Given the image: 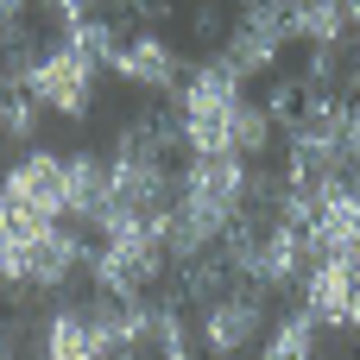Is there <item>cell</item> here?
Wrapping results in <instances>:
<instances>
[{"mask_svg": "<svg viewBox=\"0 0 360 360\" xmlns=\"http://www.w3.org/2000/svg\"><path fill=\"white\" fill-rule=\"evenodd\" d=\"M247 101V76H234L221 57L184 70V82L171 89V114L190 152H234V120Z\"/></svg>", "mask_w": 360, "mask_h": 360, "instance_id": "1", "label": "cell"}, {"mask_svg": "<svg viewBox=\"0 0 360 360\" xmlns=\"http://www.w3.org/2000/svg\"><path fill=\"white\" fill-rule=\"evenodd\" d=\"M165 259H171L165 253V215H152V221L101 234V247L89 253V272H95L101 297H146L152 278L165 272Z\"/></svg>", "mask_w": 360, "mask_h": 360, "instance_id": "2", "label": "cell"}, {"mask_svg": "<svg viewBox=\"0 0 360 360\" xmlns=\"http://www.w3.org/2000/svg\"><path fill=\"white\" fill-rule=\"evenodd\" d=\"M19 89H25L44 114H57V120H82V114H95L101 63H95L89 51H76L70 38H57V44H44V51L32 57V70L19 76Z\"/></svg>", "mask_w": 360, "mask_h": 360, "instance_id": "3", "label": "cell"}, {"mask_svg": "<svg viewBox=\"0 0 360 360\" xmlns=\"http://www.w3.org/2000/svg\"><path fill=\"white\" fill-rule=\"evenodd\" d=\"M291 38H297V0H247L240 19H234V32H221V51L215 57L234 76H259V70L278 63V51Z\"/></svg>", "mask_w": 360, "mask_h": 360, "instance_id": "4", "label": "cell"}, {"mask_svg": "<svg viewBox=\"0 0 360 360\" xmlns=\"http://www.w3.org/2000/svg\"><path fill=\"white\" fill-rule=\"evenodd\" d=\"M304 310L316 316V329H348L360 335V253H323L304 272Z\"/></svg>", "mask_w": 360, "mask_h": 360, "instance_id": "5", "label": "cell"}, {"mask_svg": "<svg viewBox=\"0 0 360 360\" xmlns=\"http://www.w3.org/2000/svg\"><path fill=\"white\" fill-rule=\"evenodd\" d=\"M266 323H272V316H266V291H259V285H240V291H221V297L202 304V316H196V342H202L215 360H234L240 348L259 342Z\"/></svg>", "mask_w": 360, "mask_h": 360, "instance_id": "6", "label": "cell"}, {"mask_svg": "<svg viewBox=\"0 0 360 360\" xmlns=\"http://www.w3.org/2000/svg\"><path fill=\"white\" fill-rule=\"evenodd\" d=\"M0 184H6L13 215H25V221H57V215H70V196H63V158L44 152V146L19 152V158L0 171Z\"/></svg>", "mask_w": 360, "mask_h": 360, "instance_id": "7", "label": "cell"}, {"mask_svg": "<svg viewBox=\"0 0 360 360\" xmlns=\"http://www.w3.org/2000/svg\"><path fill=\"white\" fill-rule=\"evenodd\" d=\"M310 259L323 253H360V177L335 171L316 177V215H310Z\"/></svg>", "mask_w": 360, "mask_h": 360, "instance_id": "8", "label": "cell"}, {"mask_svg": "<svg viewBox=\"0 0 360 360\" xmlns=\"http://www.w3.org/2000/svg\"><path fill=\"white\" fill-rule=\"evenodd\" d=\"M108 70H114L127 89H139V95H171V89L184 82V57H177V44H171L165 32H133V38H114Z\"/></svg>", "mask_w": 360, "mask_h": 360, "instance_id": "9", "label": "cell"}, {"mask_svg": "<svg viewBox=\"0 0 360 360\" xmlns=\"http://www.w3.org/2000/svg\"><path fill=\"white\" fill-rule=\"evenodd\" d=\"M304 272H310V240H304V228H291V221H259V247H253L247 285H259V291H297Z\"/></svg>", "mask_w": 360, "mask_h": 360, "instance_id": "10", "label": "cell"}, {"mask_svg": "<svg viewBox=\"0 0 360 360\" xmlns=\"http://www.w3.org/2000/svg\"><path fill=\"white\" fill-rule=\"evenodd\" d=\"M114 354L120 348H114L95 304H63L38 335V360H114Z\"/></svg>", "mask_w": 360, "mask_h": 360, "instance_id": "11", "label": "cell"}, {"mask_svg": "<svg viewBox=\"0 0 360 360\" xmlns=\"http://www.w3.org/2000/svg\"><path fill=\"white\" fill-rule=\"evenodd\" d=\"M76 266H89L82 234L44 221V228L32 234V247H25V291H63V285L76 278Z\"/></svg>", "mask_w": 360, "mask_h": 360, "instance_id": "12", "label": "cell"}, {"mask_svg": "<svg viewBox=\"0 0 360 360\" xmlns=\"http://www.w3.org/2000/svg\"><path fill=\"white\" fill-rule=\"evenodd\" d=\"M108 190H114V171H108L101 152H70L63 158V196H70L76 221H95L108 209Z\"/></svg>", "mask_w": 360, "mask_h": 360, "instance_id": "13", "label": "cell"}, {"mask_svg": "<svg viewBox=\"0 0 360 360\" xmlns=\"http://www.w3.org/2000/svg\"><path fill=\"white\" fill-rule=\"evenodd\" d=\"M259 360H316V316L310 310H285L278 323H266Z\"/></svg>", "mask_w": 360, "mask_h": 360, "instance_id": "14", "label": "cell"}, {"mask_svg": "<svg viewBox=\"0 0 360 360\" xmlns=\"http://www.w3.org/2000/svg\"><path fill=\"white\" fill-rule=\"evenodd\" d=\"M354 19H348V0H297V38L304 44H348Z\"/></svg>", "mask_w": 360, "mask_h": 360, "instance_id": "15", "label": "cell"}, {"mask_svg": "<svg viewBox=\"0 0 360 360\" xmlns=\"http://www.w3.org/2000/svg\"><path fill=\"white\" fill-rule=\"evenodd\" d=\"M196 329L184 323V304H152V354L158 360H190Z\"/></svg>", "mask_w": 360, "mask_h": 360, "instance_id": "16", "label": "cell"}, {"mask_svg": "<svg viewBox=\"0 0 360 360\" xmlns=\"http://www.w3.org/2000/svg\"><path fill=\"white\" fill-rule=\"evenodd\" d=\"M272 146V114L259 108V101H240V120H234V152L240 158H259Z\"/></svg>", "mask_w": 360, "mask_h": 360, "instance_id": "17", "label": "cell"}, {"mask_svg": "<svg viewBox=\"0 0 360 360\" xmlns=\"http://www.w3.org/2000/svg\"><path fill=\"white\" fill-rule=\"evenodd\" d=\"M38 114H44V108H38L25 89H13V95L0 101V139H19V146H25V139L38 133Z\"/></svg>", "mask_w": 360, "mask_h": 360, "instance_id": "18", "label": "cell"}, {"mask_svg": "<svg viewBox=\"0 0 360 360\" xmlns=\"http://www.w3.org/2000/svg\"><path fill=\"white\" fill-rule=\"evenodd\" d=\"M63 38H70L76 51H89V57H95V63L108 70V57H114V38H120V32H114V25H108V19L95 13V19H82V25H63Z\"/></svg>", "mask_w": 360, "mask_h": 360, "instance_id": "19", "label": "cell"}, {"mask_svg": "<svg viewBox=\"0 0 360 360\" xmlns=\"http://www.w3.org/2000/svg\"><path fill=\"white\" fill-rule=\"evenodd\" d=\"M44 6H51L57 25H82V19H95V0H44Z\"/></svg>", "mask_w": 360, "mask_h": 360, "instance_id": "20", "label": "cell"}, {"mask_svg": "<svg viewBox=\"0 0 360 360\" xmlns=\"http://www.w3.org/2000/svg\"><path fill=\"white\" fill-rule=\"evenodd\" d=\"M25 25V0H0V38H13Z\"/></svg>", "mask_w": 360, "mask_h": 360, "instance_id": "21", "label": "cell"}, {"mask_svg": "<svg viewBox=\"0 0 360 360\" xmlns=\"http://www.w3.org/2000/svg\"><path fill=\"white\" fill-rule=\"evenodd\" d=\"M19 89V70H13V51H6V38H0V101Z\"/></svg>", "mask_w": 360, "mask_h": 360, "instance_id": "22", "label": "cell"}, {"mask_svg": "<svg viewBox=\"0 0 360 360\" xmlns=\"http://www.w3.org/2000/svg\"><path fill=\"white\" fill-rule=\"evenodd\" d=\"M120 6H133V13H158L165 0H120Z\"/></svg>", "mask_w": 360, "mask_h": 360, "instance_id": "23", "label": "cell"}, {"mask_svg": "<svg viewBox=\"0 0 360 360\" xmlns=\"http://www.w3.org/2000/svg\"><path fill=\"white\" fill-rule=\"evenodd\" d=\"M13 221V202H6V184H0V228Z\"/></svg>", "mask_w": 360, "mask_h": 360, "instance_id": "24", "label": "cell"}, {"mask_svg": "<svg viewBox=\"0 0 360 360\" xmlns=\"http://www.w3.org/2000/svg\"><path fill=\"white\" fill-rule=\"evenodd\" d=\"M114 360H146V348H120ZM152 360H158V354H152Z\"/></svg>", "mask_w": 360, "mask_h": 360, "instance_id": "25", "label": "cell"}, {"mask_svg": "<svg viewBox=\"0 0 360 360\" xmlns=\"http://www.w3.org/2000/svg\"><path fill=\"white\" fill-rule=\"evenodd\" d=\"M38 6H44V0H38Z\"/></svg>", "mask_w": 360, "mask_h": 360, "instance_id": "26", "label": "cell"}]
</instances>
